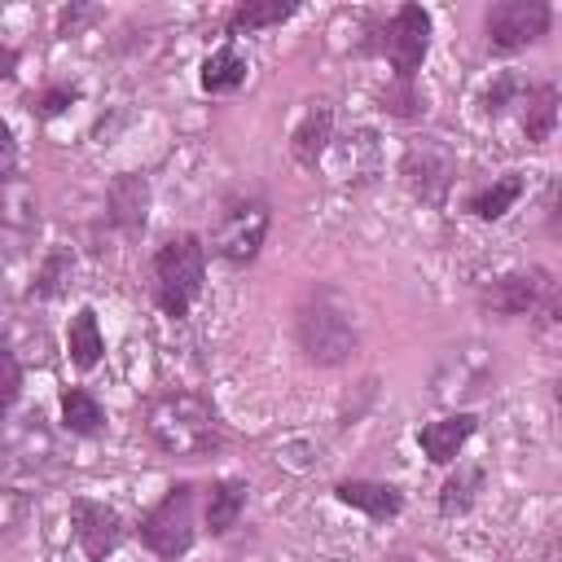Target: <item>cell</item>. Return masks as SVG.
<instances>
[{
	"label": "cell",
	"instance_id": "1",
	"mask_svg": "<svg viewBox=\"0 0 562 562\" xmlns=\"http://www.w3.org/2000/svg\"><path fill=\"white\" fill-rule=\"evenodd\" d=\"M145 435L158 452L180 457V461H198L220 452L224 443V422L215 413V404L198 391H162L145 404Z\"/></svg>",
	"mask_w": 562,
	"mask_h": 562
},
{
	"label": "cell",
	"instance_id": "2",
	"mask_svg": "<svg viewBox=\"0 0 562 562\" xmlns=\"http://www.w3.org/2000/svg\"><path fill=\"white\" fill-rule=\"evenodd\" d=\"M294 342H299L303 360L316 364V369L347 364L356 356V347H360V329H356L351 303L329 285L307 290L303 303L294 307Z\"/></svg>",
	"mask_w": 562,
	"mask_h": 562
},
{
	"label": "cell",
	"instance_id": "3",
	"mask_svg": "<svg viewBox=\"0 0 562 562\" xmlns=\"http://www.w3.org/2000/svg\"><path fill=\"white\" fill-rule=\"evenodd\" d=\"M154 303L171 316L184 321L193 303L202 299L206 281V241L198 233H176L154 250Z\"/></svg>",
	"mask_w": 562,
	"mask_h": 562
},
{
	"label": "cell",
	"instance_id": "4",
	"mask_svg": "<svg viewBox=\"0 0 562 562\" xmlns=\"http://www.w3.org/2000/svg\"><path fill=\"white\" fill-rule=\"evenodd\" d=\"M136 540L158 562H180L198 544V487L193 483H171L136 518Z\"/></svg>",
	"mask_w": 562,
	"mask_h": 562
},
{
	"label": "cell",
	"instance_id": "5",
	"mask_svg": "<svg viewBox=\"0 0 562 562\" xmlns=\"http://www.w3.org/2000/svg\"><path fill=\"white\" fill-rule=\"evenodd\" d=\"M268 224H272V211L263 198H228L215 215V228H211V255L224 259L228 268H246L259 259L263 241H268Z\"/></svg>",
	"mask_w": 562,
	"mask_h": 562
},
{
	"label": "cell",
	"instance_id": "6",
	"mask_svg": "<svg viewBox=\"0 0 562 562\" xmlns=\"http://www.w3.org/2000/svg\"><path fill=\"white\" fill-rule=\"evenodd\" d=\"M553 26V9L544 0H496L483 13V35L492 53H518L544 40Z\"/></svg>",
	"mask_w": 562,
	"mask_h": 562
},
{
	"label": "cell",
	"instance_id": "7",
	"mask_svg": "<svg viewBox=\"0 0 562 562\" xmlns=\"http://www.w3.org/2000/svg\"><path fill=\"white\" fill-rule=\"evenodd\" d=\"M400 176H404V184L417 202L443 206L448 189L457 180V154L435 136H417V140H408V149L400 158Z\"/></svg>",
	"mask_w": 562,
	"mask_h": 562
},
{
	"label": "cell",
	"instance_id": "8",
	"mask_svg": "<svg viewBox=\"0 0 562 562\" xmlns=\"http://www.w3.org/2000/svg\"><path fill=\"white\" fill-rule=\"evenodd\" d=\"M430 31H435V22H430V13L422 4H400L386 18V26L378 35V53L391 61L395 79H417L422 61L430 53Z\"/></svg>",
	"mask_w": 562,
	"mask_h": 562
},
{
	"label": "cell",
	"instance_id": "9",
	"mask_svg": "<svg viewBox=\"0 0 562 562\" xmlns=\"http://www.w3.org/2000/svg\"><path fill=\"white\" fill-rule=\"evenodd\" d=\"M0 465H4V474L22 479V487H26V483H40V479H48V474H57V439H53V430L44 426L40 413H26V417L13 426V435H9V443H4V452H0Z\"/></svg>",
	"mask_w": 562,
	"mask_h": 562
},
{
	"label": "cell",
	"instance_id": "10",
	"mask_svg": "<svg viewBox=\"0 0 562 562\" xmlns=\"http://www.w3.org/2000/svg\"><path fill=\"white\" fill-rule=\"evenodd\" d=\"M553 290H558L553 272L540 268V263H531V268H514V272L496 277L492 285H483L479 303H483V312H492V316H531Z\"/></svg>",
	"mask_w": 562,
	"mask_h": 562
},
{
	"label": "cell",
	"instance_id": "11",
	"mask_svg": "<svg viewBox=\"0 0 562 562\" xmlns=\"http://www.w3.org/2000/svg\"><path fill=\"white\" fill-rule=\"evenodd\" d=\"M70 531L88 562H105L127 536L119 509L105 501H92V496H70Z\"/></svg>",
	"mask_w": 562,
	"mask_h": 562
},
{
	"label": "cell",
	"instance_id": "12",
	"mask_svg": "<svg viewBox=\"0 0 562 562\" xmlns=\"http://www.w3.org/2000/svg\"><path fill=\"white\" fill-rule=\"evenodd\" d=\"M487 373H492L487 351H483L479 342H461V347H452V351L439 360V369H435V400H443V404L470 400V395H479V391L487 386Z\"/></svg>",
	"mask_w": 562,
	"mask_h": 562
},
{
	"label": "cell",
	"instance_id": "13",
	"mask_svg": "<svg viewBox=\"0 0 562 562\" xmlns=\"http://www.w3.org/2000/svg\"><path fill=\"white\" fill-rule=\"evenodd\" d=\"M149 176L145 171H119L110 184H105V220L123 233V237H136L145 233V220H149Z\"/></svg>",
	"mask_w": 562,
	"mask_h": 562
},
{
	"label": "cell",
	"instance_id": "14",
	"mask_svg": "<svg viewBox=\"0 0 562 562\" xmlns=\"http://www.w3.org/2000/svg\"><path fill=\"white\" fill-rule=\"evenodd\" d=\"M329 145H334V105L329 101H307V110L290 127V158L303 171H316V162L329 154Z\"/></svg>",
	"mask_w": 562,
	"mask_h": 562
},
{
	"label": "cell",
	"instance_id": "15",
	"mask_svg": "<svg viewBox=\"0 0 562 562\" xmlns=\"http://www.w3.org/2000/svg\"><path fill=\"white\" fill-rule=\"evenodd\" d=\"M334 501L364 514L369 522H391V518L404 514V492L391 487V483H373V479H338Z\"/></svg>",
	"mask_w": 562,
	"mask_h": 562
},
{
	"label": "cell",
	"instance_id": "16",
	"mask_svg": "<svg viewBox=\"0 0 562 562\" xmlns=\"http://www.w3.org/2000/svg\"><path fill=\"white\" fill-rule=\"evenodd\" d=\"M474 430H479V417H474V413H448V417H439V422L417 426V448H422L426 461L452 465V461L461 457V448L474 439Z\"/></svg>",
	"mask_w": 562,
	"mask_h": 562
},
{
	"label": "cell",
	"instance_id": "17",
	"mask_svg": "<svg viewBox=\"0 0 562 562\" xmlns=\"http://www.w3.org/2000/svg\"><path fill=\"white\" fill-rule=\"evenodd\" d=\"M246 501H250V483L246 479H233V474L211 479V487L202 496V522H206V531L211 536H228L241 522Z\"/></svg>",
	"mask_w": 562,
	"mask_h": 562
},
{
	"label": "cell",
	"instance_id": "18",
	"mask_svg": "<svg viewBox=\"0 0 562 562\" xmlns=\"http://www.w3.org/2000/svg\"><path fill=\"white\" fill-rule=\"evenodd\" d=\"M35 228H40V198H35L31 180H22L18 171L0 176V233L31 237Z\"/></svg>",
	"mask_w": 562,
	"mask_h": 562
},
{
	"label": "cell",
	"instance_id": "19",
	"mask_svg": "<svg viewBox=\"0 0 562 562\" xmlns=\"http://www.w3.org/2000/svg\"><path fill=\"white\" fill-rule=\"evenodd\" d=\"M294 13H299V0H241V4H233L224 13V35L233 44L237 35H259L268 26H281Z\"/></svg>",
	"mask_w": 562,
	"mask_h": 562
},
{
	"label": "cell",
	"instance_id": "20",
	"mask_svg": "<svg viewBox=\"0 0 562 562\" xmlns=\"http://www.w3.org/2000/svg\"><path fill=\"white\" fill-rule=\"evenodd\" d=\"M246 75H250L246 53H241L237 44H220V48H211V53L202 57V66H198V88L211 92V97H228V92H237V88L246 83Z\"/></svg>",
	"mask_w": 562,
	"mask_h": 562
},
{
	"label": "cell",
	"instance_id": "21",
	"mask_svg": "<svg viewBox=\"0 0 562 562\" xmlns=\"http://www.w3.org/2000/svg\"><path fill=\"white\" fill-rule=\"evenodd\" d=\"M66 356L75 369H97L105 360V334H101V321H97V307H79L66 325Z\"/></svg>",
	"mask_w": 562,
	"mask_h": 562
},
{
	"label": "cell",
	"instance_id": "22",
	"mask_svg": "<svg viewBox=\"0 0 562 562\" xmlns=\"http://www.w3.org/2000/svg\"><path fill=\"white\" fill-rule=\"evenodd\" d=\"M558 88L553 83H531L522 97V136L531 145H549L558 132Z\"/></svg>",
	"mask_w": 562,
	"mask_h": 562
},
{
	"label": "cell",
	"instance_id": "23",
	"mask_svg": "<svg viewBox=\"0 0 562 562\" xmlns=\"http://www.w3.org/2000/svg\"><path fill=\"white\" fill-rule=\"evenodd\" d=\"M522 189H527V180H522L518 171H505V176H496L492 184L474 189V193L465 198V211H470L474 220L492 224V220H501L505 211H514V202L522 198Z\"/></svg>",
	"mask_w": 562,
	"mask_h": 562
},
{
	"label": "cell",
	"instance_id": "24",
	"mask_svg": "<svg viewBox=\"0 0 562 562\" xmlns=\"http://www.w3.org/2000/svg\"><path fill=\"white\" fill-rule=\"evenodd\" d=\"M61 426L79 439H97L105 430V408L88 386H66L61 391Z\"/></svg>",
	"mask_w": 562,
	"mask_h": 562
},
{
	"label": "cell",
	"instance_id": "25",
	"mask_svg": "<svg viewBox=\"0 0 562 562\" xmlns=\"http://www.w3.org/2000/svg\"><path fill=\"white\" fill-rule=\"evenodd\" d=\"M483 479H487L483 465H457V470L439 483V514H443V518L470 514L474 501H479V492H483Z\"/></svg>",
	"mask_w": 562,
	"mask_h": 562
},
{
	"label": "cell",
	"instance_id": "26",
	"mask_svg": "<svg viewBox=\"0 0 562 562\" xmlns=\"http://www.w3.org/2000/svg\"><path fill=\"white\" fill-rule=\"evenodd\" d=\"M35 514V496L18 483H0V544H13Z\"/></svg>",
	"mask_w": 562,
	"mask_h": 562
},
{
	"label": "cell",
	"instance_id": "27",
	"mask_svg": "<svg viewBox=\"0 0 562 562\" xmlns=\"http://www.w3.org/2000/svg\"><path fill=\"white\" fill-rule=\"evenodd\" d=\"M70 277H75V255H70L66 246H53V250L40 259V268H35L31 299H57Z\"/></svg>",
	"mask_w": 562,
	"mask_h": 562
},
{
	"label": "cell",
	"instance_id": "28",
	"mask_svg": "<svg viewBox=\"0 0 562 562\" xmlns=\"http://www.w3.org/2000/svg\"><path fill=\"white\" fill-rule=\"evenodd\" d=\"M378 101H382V110H386L391 119H404V123H413V119L426 114V92L417 88V79H391V83L378 92Z\"/></svg>",
	"mask_w": 562,
	"mask_h": 562
},
{
	"label": "cell",
	"instance_id": "29",
	"mask_svg": "<svg viewBox=\"0 0 562 562\" xmlns=\"http://www.w3.org/2000/svg\"><path fill=\"white\" fill-rule=\"evenodd\" d=\"M522 97H527V83L518 79V70H496L492 83L483 88V114L487 119H501L505 110L522 105Z\"/></svg>",
	"mask_w": 562,
	"mask_h": 562
},
{
	"label": "cell",
	"instance_id": "30",
	"mask_svg": "<svg viewBox=\"0 0 562 562\" xmlns=\"http://www.w3.org/2000/svg\"><path fill=\"white\" fill-rule=\"evenodd\" d=\"M79 97H83V92H79L75 83H48V88H40V92L26 97V110H31L35 119H57V114H66Z\"/></svg>",
	"mask_w": 562,
	"mask_h": 562
},
{
	"label": "cell",
	"instance_id": "31",
	"mask_svg": "<svg viewBox=\"0 0 562 562\" xmlns=\"http://www.w3.org/2000/svg\"><path fill=\"white\" fill-rule=\"evenodd\" d=\"M18 395H22V360L9 347H0V426L18 408Z\"/></svg>",
	"mask_w": 562,
	"mask_h": 562
},
{
	"label": "cell",
	"instance_id": "32",
	"mask_svg": "<svg viewBox=\"0 0 562 562\" xmlns=\"http://www.w3.org/2000/svg\"><path fill=\"white\" fill-rule=\"evenodd\" d=\"M558 325H562V299H558V290L531 312V329H536V342L540 347H553L558 342Z\"/></svg>",
	"mask_w": 562,
	"mask_h": 562
},
{
	"label": "cell",
	"instance_id": "33",
	"mask_svg": "<svg viewBox=\"0 0 562 562\" xmlns=\"http://www.w3.org/2000/svg\"><path fill=\"white\" fill-rule=\"evenodd\" d=\"M101 18V9H92V4H66L61 13H57V35H79L83 31V22H97Z\"/></svg>",
	"mask_w": 562,
	"mask_h": 562
},
{
	"label": "cell",
	"instance_id": "34",
	"mask_svg": "<svg viewBox=\"0 0 562 562\" xmlns=\"http://www.w3.org/2000/svg\"><path fill=\"white\" fill-rule=\"evenodd\" d=\"M18 171V140H13V127L0 119V176H13Z\"/></svg>",
	"mask_w": 562,
	"mask_h": 562
},
{
	"label": "cell",
	"instance_id": "35",
	"mask_svg": "<svg viewBox=\"0 0 562 562\" xmlns=\"http://www.w3.org/2000/svg\"><path fill=\"white\" fill-rule=\"evenodd\" d=\"M18 66H22V53L13 44H0V83H9L18 75Z\"/></svg>",
	"mask_w": 562,
	"mask_h": 562
},
{
	"label": "cell",
	"instance_id": "36",
	"mask_svg": "<svg viewBox=\"0 0 562 562\" xmlns=\"http://www.w3.org/2000/svg\"><path fill=\"white\" fill-rule=\"evenodd\" d=\"M395 562H413V558H404V553H400V558H395Z\"/></svg>",
	"mask_w": 562,
	"mask_h": 562
}]
</instances>
